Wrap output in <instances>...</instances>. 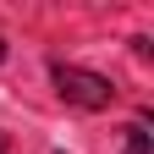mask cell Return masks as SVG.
Masks as SVG:
<instances>
[{"label": "cell", "mask_w": 154, "mask_h": 154, "mask_svg": "<svg viewBox=\"0 0 154 154\" xmlns=\"http://www.w3.org/2000/svg\"><path fill=\"white\" fill-rule=\"evenodd\" d=\"M55 88H61V99L77 105V110H110V99H116L110 77L83 72V66H55Z\"/></svg>", "instance_id": "6da1fadb"}, {"label": "cell", "mask_w": 154, "mask_h": 154, "mask_svg": "<svg viewBox=\"0 0 154 154\" xmlns=\"http://www.w3.org/2000/svg\"><path fill=\"white\" fill-rule=\"evenodd\" d=\"M0 61H6V38H0Z\"/></svg>", "instance_id": "3957f363"}, {"label": "cell", "mask_w": 154, "mask_h": 154, "mask_svg": "<svg viewBox=\"0 0 154 154\" xmlns=\"http://www.w3.org/2000/svg\"><path fill=\"white\" fill-rule=\"evenodd\" d=\"M121 143H127V154H149V132H143V127H127Z\"/></svg>", "instance_id": "7a4b0ae2"}]
</instances>
